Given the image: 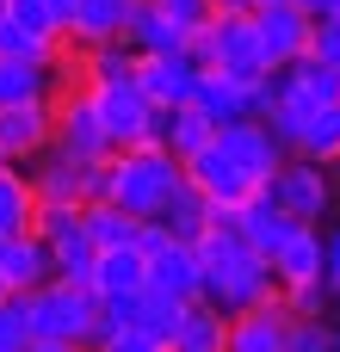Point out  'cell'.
<instances>
[{
    "mask_svg": "<svg viewBox=\"0 0 340 352\" xmlns=\"http://www.w3.org/2000/svg\"><path fill=\"white\" fill-rule=\"evenodd\" d=\"M192 254H198V297L204 303H217L223 316H242V309H254V303H266V297H279V278H273V266L235 235V223L229 217H217L198 241H192Z\"/></svg>",
    "mask_w": 340,
    "mask_h": 352,
    "instance_id": "cell-1",
    "label": "cell"
},
{
    "mask_svg": "<svg viewBox=\"0 0 340 352\" xmlns=\"http://www.w3.org/2000/svg\"><path fill=\"white\" fill-rule=\"evenodd\" d=\"M180 186H186V167L161 142H136V148H111L105 155V198L124 217H161V204Z\"/></svg>",
    "mask_w": 340,
    "mask_h": 352,
    "instance_id": "cell-2",
    "label": "cell"
},
{
    "mask_svg": "<svg viewBox=\"0 0 340 352\" xmlns=\"http://www.w3.org/2000/svg\"><path fill=\"white\" fill-rule=\"evenodd\" d=\"M25 303V328L31 340H74V346H99V297L93 285H68V278H50L37 291L19 297Z\"/></svg>",
    "mask_w": 340,
    "mask_h": 352,
    "instance_id": "cell-3",
    "label": "cell"
},
{
    "mask_svg": "<svg viewBox=\"0 0 340 352\" xmlns=\"http://www.w3.org/2000/svg\"><path fill=\"white\" fill-rule=\"evenodd\" d=\"M204 68H223V74H242V80H266V56H260V37H254V12H211L192 43H186Z\"/></svg>",
    "mask_w": 340,
    "mask_h": 352,
    "instance_id": "cell-4",
    "label": "cell"
},
{
    "mask_svg": "<svg viewBox=\"0 0 340 352\" xmlns=\"http://www.w3.org/2000/svg\"><path fill=\"white\" fill-rule=\"evenodd\" d=\"M260 192H266L291 223H316V229H322V217L334 210V179H328V167H322V161H304V155H285Z\"/></svg>",
    "mask_w": 340,
    "mask_h": 352,
    "instance_id": "cell-5",
    "label": "cell"
},
{
    "mask_svg": "<svg viewBox=\"0 0 340 352\" xmlns=\"http://www.w3.org/2000/svg\"><path fill=\"white\" fill-rule=\"evenodd\" d=\"M93 93V111L111 136V148H136V142H155V99L142 93V80H87Z\"/></svg>",
    "mask_w": 340,
    "mask_h": 352,
    "instance_id": "cell-6",
    "label": "cell"
},
{
    "mask_svg": "<svg viewBox=\"0 0 340 352\" xmlns=\"http://www.w3.org/2000/svg\"><path fill=\"white\" fill-rule=\"evenodd\" d=\"M50 148L68 155V161H81V167H99V161L111 155V136H105V124H99V111H93L87 80L56 93V136H50Z\"/></svg>",
    "mask_w": 340,
    "mask_h": 352,
    "instance_id": "cell-7",
    "label": "cell"
},
{
    "mask_svg": "<svg viewBox=\"0 0 340 352\" xmlns=\"http://www.w3.org/2000/svg\"><path fill=\"white\" fill-rule=\"evenodd\" d=\"M25 179H31L37 204H99V198H105V161H99V167H81V161H68V155H56V148H43V155L25 167Z\"/></svg>",
    "mask_w": 340,
    "mask_h": 352,
    "instance_id": "cell-8",
    "label": "cell"
},
{
    "mask_svg": "<svg viewBox=\"0 0 340 352\" xmlns=\"http://www.w3.org/2000/svg\"><path fill=\"white\" fill-rule=\"evenodd\" d=\"M180 167H186V179H192V186L211 198V210H217V217H235V210H242V204L260 192V186H254V179H248V173H242V167H235V161L217 148V136H211V142H204L192 161H180Z\"/></svg>",
    "mask_w": 340,
    "mask_h": 352,
    "instance_id": "cell-9",
    "label": "cell"
},
{
    "mask_svg": "<svg viewBox=\"0 0 340 352\" xmlns=\"http://www.w3.org/2000/svg\"><path fill=\"white\" fill-rule=\"evenodd\" d=\"M310 12L297 6V0H273V6H254V37H260V56H266V68L279 74L285 62H297V56H310Z\"/></svg>",
    "mask_w": 340,
    "mask_h": 352,
    "instance_id": "cell-10",
    "label": "cell"
},
{
    "mask_svg": "<svg viewBox=\"0 0 340 352\" xmlns=\"http://www.w3.org/2000/svg\"><path fill=\"white\" fill-rule=\"evenodd\" d=\"M56 136V99L0 105V167H31Z\"/></svg>",
    "mask_w": 340,
    "mask_h": 352,
    "instance_id": "cell-11",
    "label": "cell"
},
{
    "mask_svg": "<svg viewBox=\"0 0 340 352\" xmlns=\"http://www.w3.org/2000/svg\"><path fill=\"white\" fill-rule=\"evenodd\" d=\"M217 148H223L254 186H266L273 167L285 161V142L266 130V118H235V124H223V130H217Z\"/></svg>",
    "mask_w": 340,
    "mask_h": 352,
    "instance_id": "cell-12",
    "label": "cell"
},
{
    "mask_svg": "<svg viewBox=\"0 0 340 352\" xmlns=\"http://www.w3.org/2000/svg\"><path fill=\"white\" fill-rule=\"evenodd\" d=\"M291 328H297V316L285 309V297H266V303L229 316L223 352H291Z\"/></svg>",
    "mask_w": 340,
    "mask_h": 352,
    "instance_id": "cell-13",
    "label": "cell"
},
{
    "mask_svg": "<svg viewBox=\"0 0 340 352\" xmlns=\"http://www.w3.org/2000/svg\"><path fill=\"white\" fill-rule=\"evenodd\" d=\"M260 87H266V80H242V74L204 68L198 87H192V105L223 130V124H235V118H260Z\"/></svg>",
    "mask_w": 340,
    "mask_h": 352,
    "instance_id": "cell-14",
    "label": "cell"
},
{
    "mask_svg": "<svg viewBox=\"0 0 340 352\" xmlns=\"http://www.w3.org/2000/svg\"><path fill=\"white\" fill-rule=\"evenodd\" d=\"M198 74H204V62H198L192 50L136 56V80H142V93L155 99V111H161V105H186V99H192V87H198Z\"/></svg>",
    "mask_w": 340,
    "mask_h": 352,
    "instance_id": "cell-15",
    "label": "cell"
},
{
    "mask_svg": "<svg viewBox=\"0 0 340 352\" xmlns=\"http://www.w3.org/2000/svg\"><path fill=\"white\" fill-rule=\"evenodd\" d=\"M130 6H136V0H74V12H68V25H62V43H74V50L118 43L124 25H130Z\"/></svg>",
    "mask_w": 340,
    "mask_h": 352,
    "instance_id": "cell-16",
    "label": "cell"
},
{
    "mask_svg": "<svg viewBox=\"0 0 340 352\" xmlns=\"http://www.w3.org/2000/svg\"><path fill=\"white\" fill-rule=\"evenodd\" d=\"M266 266H273L279 291H297V285H322V229H316V223H297V229L285 235V248H279Z\"/></svg>",
    "mask_w": 340,
    "mask_h": 352,
    "instance_id": "cell-17",
    "label": "cell"
},
{
    "mask_svg": "<svg viewBox=\"0 0 340 352\" xmlns=\"http://www.w3.org/2000/svg\"><path fill=\"white\" fill-rule=\"evenodd\" d=\"M56 278V260H50V241L31 229V235H12L6 241V260H0V285L12 291V297H25V291H37V285H50Z\"/></svg>",
    "mask_w": 340,
    "mask_h": 352,
    "instance_id": "cell-18",
    "label": "cell"
},
{
    "mask_svg": "<svg viewBox=\"0 0 340 352\" xmlns=\"http://www.w3.org/2000/svg\"><path fill=\"white\" fill-rule=\"evenodd\" d=\"M198 254H192V241H161L155 254H149V291H161V297H173V303H192L198 297Z\"/></svg>",
    "mask_w": 340,
    "mask_h": 352,
    "instance_id": "cell-19",
    "label": "cell"
},
{
    "mask_svg": "<svg viewBox=\"0 0 340 352\" xmlns=\"http://www.w3.org/2000/svg\"><path fill=\"white\" fill-rule=\"evenodd\" d=\"M211 136H217V124H211L192 99H186V105H161V111H155V142H161L173 161H192Z\"/></svg>",
    "mask_w": 340,
    "mask_h": 352,
    "instance_id": "cell-20",
    "label": "cell"
},
{
    "mask_svg": "<svg viewBox=\"0 0 340 352\" xmlns=\"http://www.w3.org/2000/svg\"><path fill=\"white\" fill-rule=\"evenodd\" d=\"M229 223H235V235H242V241H248V248H254L260 260H273V254L285 248V235L297 229V223H291V217H285V210H279V204H273L266 192H254V198H248V204H242V210H235Z\"/></svg>",
    "mask_w": 340,
    "mask_h": 352,
    "instance_id": "cell-21",
    "label": "cell"
},
{
    "mask_svg": "<svg viewBox=\"0 0 340 352\" xmlns=\"http://www.w3.org/2000/svg\"><path fill=\"white\" fill-rule=\"evenodd\" d=\"M87 285H93L99 303H105V297H130V291L149 285V254H142V248H99Z\"/></svg>",
    "mask_w": 340,
    "mask_h": 352,
    "instance_id": "cell-22",
    "label": "cell"
},
{
    "mask_svg": "<svg viewBox=\"0 0 340 352\" xmlns=\"http://www.w3.org/2000/svg\"><path fill=\"white\" fill-rule=\"evenodd\" d=\"M223 340H229V316H223L217 303L192 297V303L180 309V322H173L167 352H223Z\"/></svg>",
    "mask_w": 340,
    "mask_h": 352,
    "instance_id": "cell-23",
    "label": "cell"
},
{
    "mask_svg": "<svg viewBox=\"0 0 340 352\" xmlns=\"http://www.w3.org/2000/svg\"><path fill=\"white\" fill-rule=\"evenodd\" d=\"M56 93H62L56 62H19V56H0V105H37V99H56Z\"/></svg>",
    "mask_w": 340,
    "mask_h": 352,
    "instance_id": "cell-24",
    "label": "cell"
},
{
    "mask_svg": "<svg viewBox=\"0 0 340 352\" xmlns=\"http://www.w3.org/2000/svg\"><path fill=\"white\" fill-rule=\"evenodd\" d=\"M124 43H130L136 56H161V50H186L192 31H180L155 0H136V6H130V25H124Z\"/></svg>",
    "mask_w": 340,
    "mask_h": 352,
    "instance_id": "cell-25",
    "label": "cell"
},
{
    "mask_svg": "<svg viewBox=\"0 0 340 352\" xmlns=\"http://www.w3.org/2000/svg\"><path fill=\"white\" fill-rule=\"evenodd\" d=\"M155 223H161V229H167L173 241H198V235H204V229L217 223V210H211V198H204V192H198V186L186 179V186H180V192H173V198L161 204V217H155Z\"/></svg>",
    "mask_w": 340,
    "mask_h": 352,
    "instance_id": "cell-26",
    "label": "cell"
},
{
    "mask_svg": "<svg viewBox=\"0 0 340 352\" xmlns=\"http://www.w3.org/2000/svg\"><path fill=\"white\" fill-rule=\"evenodd\" d=\"M291 155L334 167V161H340V105H322V111H310V118H304V130L291 136Z\"/></svg>",
    "mask_w": 340,
    "mask_h": 352,
    "instance_id": "cell-27",
    "label": "cell"
},
{
    "mask_svg": "<svg viewBox=\"0 0 340 352\" xmlns=\"http://www.w3.org/2000/svg\"><path fill=\"white\" fill-rule=\"evenodd\" d=\"M37 223V192L25 167H0V235H31Z\"/></svg>",
    "mask_w": 340,
    "mask_h": 352,
    "instance_id": "cell-28",
    "label": "cell"
},
{
    "mask_svg": "<svg viewBox=\"0 0 340 352\" xmlns=\"http://www.w3.org/2000/svg\"><path fill=\"white\" fill-rule=\"evenodd\" d=\"M81 217H87V235H93L99 248H136V229H142V217H124L111 198H99V204H81Z\"/></svg>",
    "mask_w": 340,
    "mask_h": 352,
    "instance_id": "cell-29",
    "label": "cell"
},
{
    "mask_svg": "<svg viewBox=\"0 0 340 352\" xmlns=\"http://www.w3.org/2000/svg\"><path fill=\"white\" fill-rule=\"evenodd\" d=\"M0 56H19V62H56V56H62V37H43V31H25L19 19H0Z\"/></svg>",
    "mask_w": 340,
    "mask_h": 352,
    "instance_id": "cell-30",
    "label": "cell"
},
{
    "mask_svg": "<svg viewBox=\"0 0 340 352\" xmlns=\"http://www.w3.org/2000/svg\"><path fill=\"white\" fill-rule=\"evenodd\" d=\"M6 19H19L25 31H43V37H62V19L50 0H6Z\"/></svg>",
    "mask_w": 340,
    "mask_h": 352,
    "instance_id": "cell-31",
    "label": "cell"
},
{
    "mask_svg": "<svg viewBox=\"0 0 340 352\" xmlns=\"http://www.w3.org/2000/svg\"><path fill=\"white\" fill-rule=\"evenodd\" d=\"M25 346H31L25 303H19V297H0V352H25Z\"/></svg>",
    "mask_w": 340,
    "mask_h": 352,
    "instance_id": "cell-32",
    "label": "cell"
},
{
    "mask_svg": "<svg viewBox=\"0 0 340 352\" xmlns=\"http://www.w3.org/2000/svg\"><path fill=\"white\" fill-rule=\"evenodd\" d=\"M291 352H340V328H328L322 316L316 322H297L291 328Z\"/></svg>",
    "mask_w": 340,
    "mask_h": 352,
    "instance_id": "cell-33",
    "label": "cell"
},
{
    "mask_svg": "<svg viewBox=\"0 0 340 352\" xmlns=\"http://www.w3.org/2000/svg\"><path fill=\"white\" fill-rule=\"evenodd\" d=\"M285 297V309L297 316V322H316L322 309H328V285H297V291H279Z\"/></svg>",
    "mask_w": 340,
    "mask_h": 352,
    "instance_id": "cell-34",
    "label": "cell"
},
{
    "mask_svg": "<svg viewBox=\"0 0 340 352\" xmlns=\"http://www.w3.org/2000/svg\"><path fill=\"white\" fill-rule=\"evenodd\" d=\"M310 56L328 62V68H340V19H316L310 25Z\"/></svg>",
    "mask_w": 340,
    "mask_h": 352,
    "instance_id": "cell-35",
    "label": "cell"
},
{
    "mask_svg": "<svg viewBox=\"0 0 340 352\" xmlns=\"http://www.w3.org/2000/svg\"><path fill=\"white\" fill-rule=\"evenodd\" d=\"M93 352H167V346H161L155 334H142V328H111Z\"/></svg>",
    "mask_w": 340,
    "mask_h": 352,
    "instance_id": "cell-36",
    "label": "cell"
},
{
    "mask_svg": "<svg viewBox=\"0 0 340 352\" xmlns=\"http://www.w3.org/2000/svg\"><path fill=\"white\" fill-rule=\"evenodd\" d=\"M155 6H161L180 31H198V25L211 19V0H155Z\"/></svg>",
    "mask_w": 340,
    "mask_h": 352,
    "instance_id": "cell-37",
    "label": "cell"
},
{
    "mask_svg": "<svg viewBox=\"0 0 340 352\" xmlns=\"http://www.w3.org/2000/svg\"><path fill=\"white\" fill-rule=\"evenodd\" d=\"M322 285H328V297H340V223L322 235Z\"/></svg>",
    "mask_w": 340,
    "mask_h": 352,
    "instance_id": "cell-38",
    "label": "cell"
},
{
    "mask_svg": "<svg viewBox=\"0 0 340 352\" xmlns=\"http://www.w3.org/2000/svg\"><path fill=\"white\" fill-rule=\"evenodd\" d=\"M297 6H304L310 19H334V12H340V0H297Z\"/></svg>",
    "mask_w": 340,
    "mask_h": 352,
    "instance_id": "cell-39",
    "label": "cell"
},
{
    "mask_svg": "<svg viewBox=\"0 0 340 352\" xmlns=\"http://www.w3.org/2000/svg\"><path fill=\"white\" fill-rule=\"evenodd\" d=\"M25 352H87V346H74V340H31Z\"/></svg>",
    "mask_w": 340,
    "mask_h": 352,
    "instance_id": "cell-40",
    "label": "cell"
},
{
    "mask_svg": "<svg viewBox=\"0 0 340 352\" xmlns=\"http://www.w3.org/2000/svg\"><path fill=\"white\" fill-rule=\"evenodd\" d=\"M50 6H56V19L68 25V12H74V0H50Z\"/></svg>",
    "mask_w": 340,
    "mask_h": 352,
    "instance_id": "cell-41",
    "label": "cell"
},
{
    "mask_svg": "<svg viewBox=\"0 0 340 352\" xmlns=\"http://www.w3.org/2000/svg\"><path fill=\"white\" fill-rule=\"evenodd\" d=\"M6 241H12V235H0V260H6Z\"/></svg>",
    "mask_w": 340,
    "mask_h": 352,
    "instance_id": "cell-42",
    "label": "cell"
},
{
    "mask_svg": "<svg viewBox=\"0 0 340 352\" xmlns=\"http://www.w3.org/2000/svg\"><path fill=\"white\" fill-rule=\"evenodd\" d=\"M0 297H12V291H6V285H0Z\"/></svg>",
    "mask_w": 340,
    "mask_h": 352,
    "instance_id": "cell-43",
    "label": "cell"
},
{
    "mask_svg": "<svg viewBox=\"0 0 340 352\" xmlns=\"http://www.w3.org/2000/svg\"><path fill=\"white\" fill-rule=\"evenodd\" d=\"M254 6H273V0H254Z\"/></svg>",
    "mask_w": 340,
    "mask_h": 352,
    "instance_id": "cell-44",
    "label": "cell"
},
{
    "mask_svg": "<svg viewBox=\"0 0 340 352\" xmlns=\"http://www.w3.org/2000/svg\"><path fill=\"white\" fill-rule=\"evenodd\" d=\"M0 19H6V0H0Z\"/></svg>",
    "mask_w": 340,
    "mask_h": 352,
    "instance_id": "cell-45",
    "label": "cell"
},
{
    "mask_svg": "<svg viewBox=\"0 0 340 352\" xmlns=\"http://www.w3.org/2000/svg\"><path fill=\"white\" fill-rule=\"evenodd\" d=\"M334 19H340V12H334Z\"/></svg>",
    "mask_w": 340,
    "mask_h": 352,
    "instance_id": "cell-46",
    "label": "cell"
}]
</instances>
